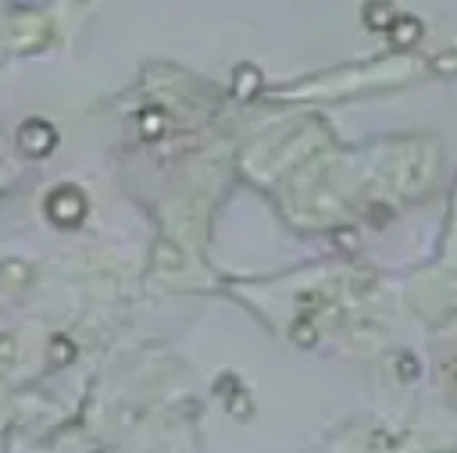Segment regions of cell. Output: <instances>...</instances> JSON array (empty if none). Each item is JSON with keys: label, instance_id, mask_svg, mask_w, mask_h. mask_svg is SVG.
Instances as JSON below:
<instances>
[{"label": "cell", "instance_id": "cell-2", "mask_svg": "<svg viewBox=\"0 0 457 453\" xmlns=\"http://www.w3.org/2000/svg\"><path fill=\"white\" fill-rule=\"evenodd\" d=\"M18 147L29 154V157H47V154H54V147H57V129L47 122V118H25L22 125H18Z\"/></svg>", "mask_w": 457, "mask_h": 453}, {"label": "cell", "instance_id": "cell-3", "mask_svg": "<svg viewBox=\"0 0 457 453\" xmlns=\"http://www.w3.org/2000/svg\"><path fill=\"white\" fill-rule=\"evenodd\" d=\"M143 136L147 139H154V136H161L164 132V115H161V111H143Z\"/></svg>", "mask_w": 457, "mask_h": 453}, {"label": "cell", "instance_id": "cell-4", "mask_svg": "<svg viewBox=\"0 0 457 453\" xmlns=\"http://www.w3.org/2000/svg\"><path fill=\"white\" fill-rule=\"evenodd\" d=\"M72 347H68V339H54V364H65V361H72Z\"/></svg>", "mask_w": 457, "mask_h": 453}, {"label": "cell", "instance_id": "cell-1", "mask_svg": "<svg viewBox=\"0 0 457 453\" xmlns=\"http://www.w3.org/2000/svg\"><path fill=\"white\" fill-rule=\"evenodd\" d=\"M43 211H47V218H50L54 225H61V229H72V225H79V221L86 218V197H83L79 186L61 182L57 190L47 193Z\"/></svg>", "mask_w": 457, "mask_h": 453}]
</instances>
